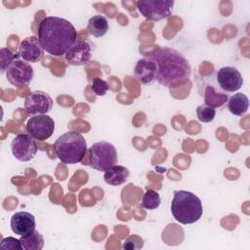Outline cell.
Instances as JSON below:
<instances>
[{
    "mask_svg": "<svg viewBox=\"0 0 250 250\" xmlns=\"http://www.w3.org/2000/svg\"><path fill=\"white\" fill-rule=\"evenodd\" d=\"M156 67L155 80L164 87L172 88L185 84L191 74L188 61L177 50L157 47L146 56Z\"/></svg>",
    "mask_w": 250,
    "mask_h": 250,
    "instance_id": "obj_1",
    "label": "cell"
},
{
    "mask_svg": "<svg viewBox=\"0 0 250 250\" xmlns=\"http://www.w3.org/2000/svg\"><path fill=\"white\" fill-rule=\"evenodd\" d=\"M37 38L45 52L61 57L77 42V31L67 20L49 16L40 21Z\"/></svg>",
    "mask_w": 250,
    "mask_h": 250,
    "instance_id": "obj_2",
    "label": "cell"
},
{
    "mask_svg": "<svg viewBox=\"0 0 250 250\" xmlns=\"http://www.w3.org/2000/svg\"><path fill=\"white\" fill-rule=\"evenodd\" d=\"M174 219L183 225L196 223L202 216V202L198 196L188 190H175L171 202Z\"/></svg>",
    "mask_w": 250,
    "mask_h": 250,
    "instance_id": "obj_3",
    "label": "cell"
},
{
    "mask_svg": "<svg viewBox=\"0 0 250 250\" xmlns=\"http://www.w3.org/2000/svg\"><path fill=\"white\" fill-rule=\"evenodd\" d=\"M54 148L57 157L63 164H76L85 157L87 143L80 133L68 131L55 141Z\"/></svg>",
    "mask_w": 250,
    "mask_h": 250,
    "instance_id": "obj_4",
    "label": "cell"
},
{
    "mask_svg": "<svg viewBox=\"0 0 250 250\" xmlns=\"http://www.w3.org/2000/svg\"><path fill=\"white\" fill-rule=\"evenodd\" d=\"M118 154L115 146L105 141L95 143L89 148V166L98 171H105L117 164Z\"/></svg>",
    "mask_w": 250,
    "mask_h": 250,
    "instance_id": "obj_5",
    "label": "cell"
},
{
    "mask_svg": "<svg viewBox=\"0 0 250 250\" xmlns=\"http://www.w3.org/2000/svg\"><path fill=\"white\" fill-rule=\"evenodd\" d=\"M173 0H140L136 3L139 13L147 21H159L172 15Z\"/></svg>",
    "mask_w": 250,
    "mask_h": 250,
    "instance_id": "obj_6",
    "label": "cell"
},
{
    "mask_svg": "<svg viewBox=\"0 0 250 250\" xmlns=\"http://www.w3.org/2000/svg\"><path fill=\"white\" fill-rule=\"evenodd\" d=\"M34 70L31 64L21 58L15 60L6 71L7 80L15 87L22 88L30 84Z\"/></svg>",
    "mask_w": 250,
    "mask_h": 250,
    "instance_id": "obj_7",
    "label": "cell"
},
{
    "mask_svg": "<svg viewBox=\"0 0 250 250\" xmlns=\"http://www.w3.org/2000/svg\"><path fill=\"white\" fill-rule=\"evenodd\" d=\"M11 150L16 159L21 162L31 160L37 153L35 139L29 134L17 135L11 142Z\"/></svg>",
    "mask_w": 250,
    "mask_h": 250,
    "instance_id": "obj_8",
    "label": "cell"
},
{
    "mask_svg": "<svg viewBox=\"0 0 250 250\" xmlns=\"http://www.w3.org/2000/svg\"><path fill=\"white\" fill-rule=\"evenodd\" d=\"M53 108V100L46 92L32 91L24 100V109L30 116L43 115L50 112Z\"/></svg>",
    "mask_w": 250,
    "mask_h": 250,
    "instance_id": "obj_9",
    "label": "cell"
},
{
    "mask_svg": "<svg viewBox=\"0 0 250 250\" xmlns=\"http://www.w3.org/2000/svg\"><path fill=\"white\" fill-rule=\"evenodd\" d=\"M26 132L37 141L49 139L55 130V122L47 114L35 115L28 119L25 125Z\"/></svg>",
    "mask_w": 250,
    "mask_h": 250,
    "instance_id": "obj_10",
    "label": "cell"
},
{
    "mask_svg": "<svg viewBox=\"0 0 250 250\" xmlns=\"http://www.w3.org/2000/svg\"><path fill=\"white\" fill-rule=\"evenodd\" d=\"M217 82L222 90L233 93L241 88L243 78L237 68L233 66H224L217 72Z\"/></svg>",
    "mask_w": 250,
    "mask_h": 250,
    "instance_id": "obj_11",
    "label": "cell"
},
{
    "mask_svg": "<svg viewBox=\"0 0 250 250\" xmlns=\"http://www.w3.org/2000/svg\"><path fill=\"white\" fill-rule=\"evenodd\" d=\"M19 54L21 58L27 62H37L44 58L45 51L38 38L32 35L24 38L21 42L19 46Z\"/></svg>",
    "mask_w": 250,
    "mask_h": 250,
    "instance_id": "obj_12",
    "label": "cell"
},
{
    "mask_svg": "<svg viewBox=\"0 0 250 250\" xmlns=\"http://www.w3.org/2000/svg\"><path fill=\"white\" fill-rule=\"evenodd\" d=\"M92 57V46L88 41H77L65 53L64 59L70 65H84L90 62Z\"/></svg>",
    "mask_w": 250,
    "mask_h": 250,
    "instance_id": "obj_13",
    "label": "cell"
},
{
    "mask_svg": "<svg viewBox=\"0 0 250 250\" xmlns=\"http://www.w3.org/2000/svg\"><path fill=\"white\" fill-rule=\"evenodd\" d=\"M10 225L14 233L24 236L35 230V217L29 212L19 211L12 216Z\"/></svg>",
    "mask_w": 250,
    "mask_h": 250,
    "instance_id": "obj_14",
    "label": "cell"
},
{
    "mask_svg": "<svg viewBox=\"0 0 250 250\" xmlns=\"http://www.w3.org/2000/svg\"><path fill=\"white\" fill-rule=\"evenodd\" d=\"M155 72L156 67L154 62L146 57L140 59L137 62L134 69L135 78L143 85L151 84L155 80Z\"/></svg>",
    "mask_w": 250,
    "mask_h": 250,
    "instance_id": "obj_15",
    "label": "cell"
},
{
    "mask_svg": "<svg viewBox=\"0 0 250 250\" xmlns=\"http://www.w3.org/2000/svg\"><path fill=\"white\" fill-rule=\"evenodd\" d=\"M130 172L128 168L122 165H113L104 171V182L110 186H120L127 182Z\"/></svg>",
    "mask_w": 250,
    "mask_h": 250,
    "instance_id": "obj_16",
    "label": "cell"
},
{
    "mask_svg": "<svg viewBox=\"0 0 250 250\" xmlns=\"http://www.w3.org/2000/svg\"><path fill=\"white\" fill-rule=\"evenodd\" d=\"M249 107V99L242 93H236L228 100V108L229 112L236 116H243Z\"/></svg>",
    "mask_w": 250,
    "mask_h": 250,
    "instance_id": "obj_17",
    "label": "cell"
},
{
    "mask_svg": "<svg viewBox=\"0 0 250 250\" xmlns=\"http://www.w3.org/2000/svg\"><path fill=\"white\" fill-rule=\"evenodd\" d=\"M87 29L94 37H103L108 30V21L105 17L102 15H95L89 19Z\"/></svg>",
    "mask_w": 250,
    "mask_h": 250,
    "instance_id": "obj_18",
    "label": "cell"
},
{
    "mask_svg": "<svg viewBox=\"0 0 250 250\" xmlns=\"http://www.w3.org/2000/svg\"><path fill=\"white\" fill-rule=\"evenodd\" d=\"M228 100L229 97L227 94L217 92L213 86L208 85L205 87L204 102L206 105L213 108H217L224 105L228 102Z\"/></svg>",
    "mask_w": 250,
    "mask_h": 250,
    "instance_id": "obj_19",
    "label": "cell"
},
{
    "mask_svg": "<svg viewBox=\"0 0 250 250\" xmlns=\"http://www.w3.org/2000/svg\"><path fill=\"white\" fill-rule=\"evenodd\" d=\"M20 241L23 250H41L44 247V237L36 229L27 235L21 236Z\"/></svg>",
    "mask_w": 250,
    "mask_h": 250,
    "instance_id": "obj_20",
    "label": "cell"
},
{
    "mask_svg": "<svg viewBox=\"0 0 250 250\" xmlns=\"http://www.w3.org/2000/svg\"><path fill=\"white\" fill-rule=\"evenodd\" d=\"M161 203L160 195L154 189L148 188L143 195L141 206L146 210H154L159 207Z\"/></svg>",
    "mask_w": 250,
    "mask_h": 250,
    "instance_id": "obj_21",
    "label": "cell"
},
{
    "mask_svg": "<svg viewBox=\"0 0 250 250\" xmlns=\"http://www.w3.org/2000/svg\"><path fill=\"white\" fill-rule=\"evenodd\" d=\"M21 56L19 53H14L11 50H9L8 48H2L0 50V70L1 73H4L7 71L8 67L12 64V62L17 60L20 59Z\"/></svg>",
    "mask_w": 250,
    "mask_h": 250,
    "instance_id": "obj_22",
    "label": "cell"
},
{
    "mask_svg": "<svg viewBox=\"0 0 250 250\" xmlns=\"http://www.w3.org/2000/svg\"><path fill=\"white\" fill-rule=\"evenodd\" d=\"M196 115L199 121L203 123L212 122L216 116V109L206 104H200L196 107Z\"/></svg>",
    "mask_w": 250,
    "mask_h": 250,
    "instance_id": "obj_23",
    "label": "cell"
},
{
    "mask_svg": "<svg viewBox=\"0 0 250 250\" xmlns=\"http://www.w3.org/2000/svg\"><path fill=\"white\" fill-rule=\"evenodd\" d=\"M143 246H144L143 238L137 234H132L124 240L122 248L128 249V250H135V249L143 248Z\"/></svg>",
    "mask_w": 250,
    "mask_h": 250,
    "instance_id": "obj_24",
    "label": "cell"
},
{
    "mask_svg": "<svg viewBox=\"0 0 250 250\" xmlns=\"http://www.w3.org/2000/svg\"><path fill=\"white\" fill-rule=\"evenodd\" d=\"M92 91L97 96H104L108 90V84L106 81L100 77H96L92 81Z\"/></svg>",
    "mask_w": 250,
    "mask_h": 250,
    "instance_id": "obj_25",
    "label": "cell"
},
{
    "mask_svg": "<svg viewBox=\"0 0 250 250\" xmlns=\"http://www.w3.org/2000/svg\"><path fill=\"white\" fill-rule=\"evenodd\" d=\"M1 249H11V250H21V245L20 239H17L12 236L5 237L1 240L0 243Z\"/></svg>",
    "mask_w": 250,
    "mask_h": 250,
    "instance_id": "obj_26",
    "label": "cell"
}]
</instances>
